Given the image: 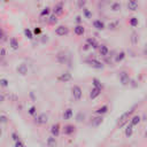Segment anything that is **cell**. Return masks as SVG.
<instances>
[{
	"label": "cell",
	"mask_w": 147,
	"mask_h": 147,
	"mask_svg": "<svg viewBox=\"0 0 147 147\" xmlns=\"http://www.w3.org/2000/svg\"><path fill=\"white\" fill-rule=\"evenodd\" d=\"M133 111H134V107H133L132 109H130V110H127V111L123 113V114H122V115L118 117V119H117L116 127L121 129V127L125 126V125L129 123V119L131 118V115H132V113H133Z\"/></svg>",
	"instance_id": "obj_1"
},
{
	"label": "cell",
	"mask_w": 147,
	"mask_h": 147,
	"mask_svg": "<svg viewBox=\"0 0 147 147\" xmlns=\"http://www.w3.org/2000/svg\"><path fill=\"white\" fill-rule=\"evenodd\" d=\"M85 63H86L88 67H91V68H93V69H98V70H101V69L105 68L103 62L99 61V60L95 59V57H88V59H86V60H85Z\"/></svg>",
	"instance_id": "obj_2"
},
{
	"label": "cell",
	"mask_w": 147,
	"mask_h": 147,
	"mask_svg": "<svg viewBox=\"0 0 147 147\" xmlns=\"http://www.w3.org/2000/svg\"><path fill=\"white\" fill-rule=\"evenodd\" d=\"M118 79H119L121 85H123V86H127L131 84V77H130L129 72L125 70H123L118 74Z\"/></svg>",
	"instance_id": "obj_3"
},
{
	"label": "cell",
	"mask_w": 147,
	"mask_h": 147,
	"mask_svg": "<svg viewBox=\"0 0 147 147\" xmlns=\"http://www.w3.org/2000/svg\"><path fill=\"white\" fill-rule=\"evenodd\" d=\"M71 96L75 101H79L83 96V90L79 85H74L71 87Z\"/></svg>",
	"instance_id": "obj_4"
},
{
	"label": "cell",
	"mask_w": 147,
	"mask_h": 147,
	"mask_svg": "<svg viewBox=\"0 0 147 147\" xmlns=\"http://www.w3.org/2000/svg\"><path fill=\"white\" fill-rule=\"evenodd\" d=\"M34 123L37 125H45V124H47L48 123V116H47V114L41 113L38 116H36L34 117Z\"/></svg>",
	"instance_id": "obj_5"
},
{
	"label": "cell",
	"mask_w": 147,
	"mask_h": 147,
	"mask_svg": "<svg viewBox=\"0 0 147 147\" xmlns=\"http://www.w3.org/2000/svg\"><path fill=\"white\" fill-rule=\"evenodd\" d=\"M69 33V28L67 25H59L55 28V34L59 37H64Z\"/></svg>",
	"instance_id": "obj_6"
},
{
	"label": "cell",
	"mask_w": 147,
	"mask_h": 147,
	"mask_svg": "<svg viewBox=\"0 0 147 147\" xmlns=\"http://www.w3.org/2000/svg\"><path fill=\"white\" fill-rule=\"evenodd\" d=\"M72 79V75L69 71H64L62 74H60V76H57V80L61 83H68Z\"/></svg>",
	"instance_id": "obj_7"
},
{
	"label": "cell",
	"mask_w": 147,
	"mask_h": 147,
	"mask_svg": "<svg viewBox=\"0 0 147 147\" xmlns=\"http://www.w3.org/2000/svg\"><path fill=\"white\" fill-rule=\"evenodd\" d=\"M56 61L60 64H67V62H68V55H67V53L63 52V51L59 52L56 54Z\"/></svg>",
	"instance_id": "obj_8"
},
{
	"label": "cell",
	"mask_w": 147,
	"mask_h": 147,
	"mask_svg": "<svg viewBox=\"0 0 147 147\" xmlns=\"http://www.w3.org/2000/svg\"><path fill=\"white\" fill-rule=\"evenodd\" d=\"M16 71H17L18 75H21V76H25V75H28V72H29V68H28L26 63L22 62V63H20V64L17 65Z\"/></svg>",
	"instance_id": "obj_9"
},
{
	"label": "cell",
	"mask_w": 147,
	"mask_h": 147,
	"mask_svg": "<svg viewBox=\"0 0 147 147\" xmlns=\"http://www.w3.org/2000/svg\"><path fill=\"white\" fill-rule=\"evenodd\" d=\"M52 10H53V13H54L55 15H57V16L62 15L63 11H64V5H63V2H57V3H55V6L53 7Z\"/></svg>",
	"instance_id": "obj_10"
},
{
	"label": "cell",
	"mask_w": 147,
	"mask_h": 147,
	"mask_svg": "<svg viewBox=\"0 0 147 147\" xmlns=\"http://www.w3.org/2000/svg\"><path fill=\"white\" fill-rule=\"evenodd\" d=\"M62 131H63V133L65 136H71V134H74L76 132V126L74 124H67V125L63 126Z\"/></svg>",
	"instance_id": "obj_11"
},
{
	"label": "cell",
	"mask_w": 147,
	"mask_h": 147,
	"mask_svg": "<svg viewBox=\"0 0 147 147\" xmlns=\"http://www.w3.org/2000/svg\"><path fill=\"white\" fill-rule=\"evenodd\" d=\"M92 25H93V28H94L95 30H98V31H103V30L106 29V24H105V22H102L101 20H94V21L92 22Z\"/></svg>",
	"instance_id": "obj_12"
},
{
	"label": "cell",
	"mask_w": 147,
	"mask_h": 147,
	"mask_svg": "<svg viewBox=\"0 0 147 147\" xmlns=\"http://www.w3.org/2000/svg\"><path fill=\"white\" fill-rule=\"evenodd\" d=\"M125 57H126L125 51H119V52L116 53V55H114V62L115 63H121L122 61H124Z\"/></svg>",
	"instance_id": "obj_13"
},
{
	"label": "cell",
	"mask_w": 147,
	"mask_h": 147,
	"mask_svg": "<svg viewBox=\"0 0 147 147\" xmlns=\"http://www.w3.org/2000/svg\"><path fill=\"white\" fill-rule=\"evenodd\" d=\"M102 123H103V117H102V115H95V116L92 118V121H91V125L94 126V127H98V126L101 125Z\"/></svg>",
	"instance_id": "obj_14"
},
{
	"label": "cell",
	"mask_w": 147,
	"mask_h": 147,
	"mask_svg": "<svg viewBox=\"0 0 147 147\" xmlns=\"http://www.w3.org/2000/svg\"><path fill=\"white\" fill-rule=\"evenodd\" d=\"M101 92H102V90H101V88H98V87L93 86V87L91 88V91H90V99H91V100L96 99V98L101 94Z\"/></svg>",
	"instance_id": "obj_15"
},
{
	"label": "cell",
	"mask_w": 147,
	"mask_h": 147,
	"mask_svg": "<svg viewBox=\"0 0 147 147\" xmlns=\"http://www.w3.org/2000/svg\"><path fill=\"white\" fill-rule=\"evenodd\" d=\"M139 8V1L138 0H129L127 1V9L130 11H136Z\"/></svg>",
	"instance_id": "obj_16"
},
{
	"label": "cell",
	"mask_w": 147,
	"mask_h": 147,
	"mask_svg": "<svg viewBox=\"0 0 147 147\" xmlns=\"http://www.w3.org/2000/svg\"><path fill=\"white\" fill-rule=\"evenodd\" d=\"M74 33H75L76 36H78V37L83 36V34L85 33V28H84V25H83V24H76V25L74 26Z\"/></svg>",
	"instance_id": "obj_17"
},
{
	"label": "cell",
	"mask_w": 147,
	"mask_h": 147,
	"mask_svg": "<svg viewBox=\"0 0 147 147\" xmlns=\"http://www.w3.org/2000/svg\"><path fill=\"white\" fill-rule=\"evenodd\" d=\"M60 133H61V126H60V124L59 123H55V124H53L52 126H51V134H53L54 137H59L60 136Z\"/></svg>",
	"instance_id": "obj_18"
},
{
	"label": "cell",
	"mask_w": 147,
	"mask_h": 147,
	"mask_svg": "<svg viewBox=\"0 0 147 147\" xmlns=\"http://www.w3.org/2000/svg\"><path fill=\"white\" fill-rule=\"evenodd\" d=\"M86 42L91 46V48H93V49H98L99 48V46H100V44L98 42V40L94 38V37H88L87 39H86Z\"/></svg>",
	"instance_id": "obj_19"
},
{
	"label": "cell",
	"mask_w": 147,
	"mask_h": 147,
	"mask_svg": "<svg viewBox=\"0 0 147 147\" xmlns=\"http://www.w3.org/2000/svg\"><path fill=\"white\" fill-rule=\"evenodd\" d=\"M62 117H63L64 121L71 119V118L74 117V110H72V108H67V109H64V110H63V114H62Z\"/></svg>",
	"instance_id": "obj_20"
},
{
	"label": "cell",
	"mask_w": 147,
	"mask_h": 147,
	"mask_svg": "<svg viewBox=\"0 0 147 147\" xmlns=\"http://www.w3.org/2000/svg\"><path fill=\"white\" fill-rule=\"evenodd\" d=\"M99 53H100V55L101 56H103V57H107L108 55H109V48H108V46L107 45H105V44H102V45H100L99 46Z\"/></svg>",
	"instance_id": "obj_21"
},
{
	"label": "cell",
	"mask_w": 147,
	"mask_h": 147,
	"mask_svg": "<svg viewBox=\"0 0 147 147\" xmlns=\"http://www.w3.org/2000/svg\"><path fill=\"white\" fill-rule=\"evenodd\" d=\"M108 110H109V107H108V105H102V106H100L99 108H96V110L94 111V114L95 115H105V114H107L108 113Z\"/></svg>",
	"instance_id": "obj_22"
},
{
	"label": "cell",
	"mask_w": 147,
	"mask_h": 147,
	"mask_svg": "<svg viewBox=\"0 0 147 147\" xmlns=\"http://www.w3.org/2000/svg\"><path fill=\"white\" fill-rule=\"evenodd\" d=\"M133 125L131 124V123H127L126 125H125V130H124V134H125V137L126 138H130V137H132V134H133Z\"/></svg>",
	"instance_id": "obj_23"
},
{
	"label": "cell",
	"mask_w": 147,
	"mask_h": 147,
	"mask_svg": "<svg viewBox=\"0 0 147 147\" xmlns=\"http://www.w3.org/2000/svg\"><path fill=\"white\" fill-rule=\"evenodd\" d=\"M130 42H131V45H133V46L138 45V42H139V34H138V32L133 31V32L130 34Z\"/></svg>",
	"instance_id": "obj_24"
},
{
	"label": "cell",
	"mask_w": 147,
	"mask_h": 147,
	"mask_svg": "<svg viewBox=\"0 0 147 147\" xmlns=\"http://www.w3.org/2000/svg\"><path fill=\"white\" fill-rule=\"evenodd\" d=\"M9 46H10V48H11V49L17 51V49H18V47H20L18 40H17L15 37H11V38L9 39Z\"/></svg>",
	"instance_id": "obj_25"
},
{
	"label": "cell",
	"mask_w": 147,
	"mask_h": 147,
	"mask_svg": "<svg viewBox=\"0 0 147 147\" xmlns=\"http://www.w3.org/2000/svg\"><path fill=\"white\" fill-rule=\"evenodd\" d=\"M55 138H56V137H54L53 134H51V136L47 138V140H46V145H47L48 147H55V146L57 145V141H56Z\"/></svg>",
	"instance_id": "obj_26"
},
{
	"label": "cell",
	"mask_w": 147,
	"mask_h": 147,
	"mask_svg": "<svg viewBox=\"0 0 147 147\" xmlns=\"http://www.w3.org/2000/svg\"><path fill=\"white\" fill-rule=\"evenodd\" d=\"M121 9H122V5H121V2L115 1V2H111V3H110V10H111V11L117 13V11H119Z\"/></svg>",
	"instance_id": "obj_27"
},
{
	"label": "cell",
	"mask_w": 147,
	"mask_h": 147,
	"mask_svg": "<svg viewBox=\"0 0 147 147\" xmlns=\"http://www.w3.org/2000/svg\"><path fill=\"white\" fill-rule=\"evenodd\" d=\"M23 33H24V37H26L29 40H32V39H33V36H34L33 30H31V29H29V28H25V29L23 30Z\"/></svg>",
	"instance_id": "obj_28"
},
{
	"label": "cell",
	"mask_w": 147,
	"mask_h": 147,
	"mask_svg": "<svg viewBox=\"0 0 147 147\" xmlns=\"http://www.w3.org/2000/svg\"><path fill=\"white\" fill-rule=\"evenodd\" d=\"M140 122H141V117H140L139 115H133V116L130 118V123H131L133 126H137Z\"/></svg>",
	"instance_id": "obj_29"
},
{
	"label": "cell",
	"mask_w": 147,
	"mask_h": 147,
	"mask_svg": "<svg viewBox=\"0 0 147 147\" xmlns=\"http://www.w3.org/2000/svg\"><path fill=\"white\" fill-rule=\"evenodd\" d=\"M92 85L95 86V87H98V88H101V90H103V87H105L103 84L101 83V80L99 78H96V77L92 78Z\"/></svg>",
	"instance_id": "obj_30"
},
{
	"label": "cell",
	"mask_w": 147,
	"mask_h": 147,
	"mask_svg": "<svg viewBox=\"0 0 147 147\" xmlns=\"http://www.w3.org/2000/svg\"><path fill=\"white\" fill-rule=\"evenodd\" d=\"M129 24H130L131 28H137V26L139 25V20H138V17H136V16L130 17V20H129Z\"/></svg>",
	"instance_id": "obj_31"
},
{
	"label": "cell",
	"mask_w": 147,
	"mask_h": 147,
	"mask_svg": "<svg viewBox=\"0 0 147 147\" xmlns=\"http://www.w3.org/2000/svg\"><path fill=\"white\" fill-rule=\"evenodd\" d=\"M119 28V22L116 20V21H113V22H110L109 24H108V29L109 30H111V31H114V30H117Z\"/></svg>",
	"instance_id": "obj_32"
},
{
	"label": "cell",
	"mask_w": 147,
	"mask_h": 147,
	"mask_svg": "<svg viewBox=\"0 0 147 147\" xmlns=\"http://www.w3.org/2000/svg\"><path fill=\"white\" fill-rule=\"evenodd\" d=\"M82 10H83V16H84L86 20H91V18H92V11H91L88 8L84 7Z\"/></svg>",
	"instance_id": "obj_33"
},
{
	"label": "cell",
	"mask_w": 147,
	"mask_h": 147,
	"mask_svg": "<svg viewBox=\"0 0 147 147\" xmlns=\"http://www.w3.org/2000/svg\"><path fill=\"white\" fill-rule=\"evenodd\" d=\"M57 21H59V20H57V15H55L54 13L48 16V23H49V24H53V25H54V24L57 23Z\"/></svg>",
	"instance_id": "obj_34"
},
{
	"label": "cell",
	"mask_w": 147,
	"mask_h": 147,
	"mask_svg": "<svg viewBox=\"0 0 147 147\" xmlns=\"http://www.w3.org/2000/svg\"><path fill=\"white\" fill-rule=\"evenodd\" d=\"M85 118H86V115L84 114V113H78L77 115H76V122L77 123H82V122H84L85 121Z\"/></svg>",
	"instance_id": "obj_35"
},
{
	"label": "cell",
	"mask_w": 147,
	"mask_h": 147,
	"mask_svg": "<svg viewBox=\"0 0 147 147\" xmlns=\"http://www.w3.org/2000/svg\"><path fill=\"white\" fill-rule=\"evenodd\" d=\"M51 8L49 7H45L41 11H40V17H46V16H49V14H51Z\"/></svg>",
	"instance_id": "obj_36"
},
{
	"label": "cell",
	"mask_w": 147,
	"mask_h": 147,
	"mask_svg": "<svg viewBox=\"0 0 147 147\" xmlns=\"http://www.w3.org/2000/svg\"><path fill=\"white\" fill-rule=\"evenodd\" d=\"M28 114L30 116H36L37 115V107L36 106H31L29 109H28Z\"/></svg>",
	"instance_id": "obj_37"
},
{
	"label": "cell",
	"mask_w": 147,
	"mask_h": 147,
	"mask_svg": "<svg viewBox=\"0 0 147 147\" xmlns=\"http://www.w3.org/2000/svg\"><path fill=\"white\" fill-rule=\"evenodd\" d=\"M0 85L2 87H7V86H9V80L7 78H1L0 79Z\"/></svg>",
	"instance_id": "obj_38"
},
{
	"label": "cell",
	"mask_w": 147,
	"mask_h": 147,
	"mask_svg": "<svg viewBox=\"0 0 147 147\" xmlns=\"http://www.w3.org/2000/svg\"><path fill=\"white\" fill-rule=\"evenodd\" d=\"M10 137H11V139H13L14 141H17V140H20V136H18L16 132H11Z\"/></svg>",
	"instance_id": "obj_39"
},
{
	"label": "cell",
	"mask_w": 147,
	"mask_h": 147,
	"mask_svg": "<svg viewBox=\"0 0 147 147\" xmlns=\"http://www.w3.org/2000/svg\"><path fill=\"white\" fill-rule=\"evenodd\" d=\"M83 17H84V16H80V15H77V16H76V18H75V21H76V23H77V24H82V23H83Z\"/></svg>",
	"instance_id": "obj_40"
},
{
	"label": "cell",
	"mask_w": 147,
	"mask_h": 147,
	"mask_svg": "<svg viewBox=\"0 0 147 147\" xmlns=\"http://www.w3.org/2000/svg\"><path fill=\"white\" fill-rule=\"evenodd\" d=\"M77 3H78V7H79L80 9H83V8L85 7L86 1H85V0H78V1H77Z\"/></svg>",
	"instance_id": "obj_41"
},
{
	"label": "cell",
	"mask_w": 147,
	"mask_h": 147,
	"mask_svg": "<svg viewBox=\"0 0 147 147\" xmlns=\"http://www.w3.org/2000/svg\"><path fill=\"white\" fill-rule=\"evenodd\" d=\"M33 33H34L36 36H39V34H41V29H40V28H38V26H36V28L33 29Z\"/></svg>",
	"instance_id": "obj_42"
},
{
	"label": "cell",
	"mask_w": 147,
	"mask_h": 147,
	"mask_svg": "<svg viewBox=\"0 0 147 147\" xmlns=\"http://www.w3.org/2000/svg\"><path fill=\"white\" fill-rule=\"evenodd\" d=\"M15 147H24V142L21 140H17L15 141Z\"/></svg>",
	"instance_id": "obj_43"
},
{
	"label": "cell",
	"mask_w": 147,
	"mask_h": 147,
	"mask_svg": "<svg viewBox=\"0 0 147 147\" xmlns=\"http://www.w3.org/2000/svg\"><path fill=\"white\" fill-rule=\"evenodd\" d=\"M0 55H1V60H3V59L6 57V49H5L3 47L1 48V54H0Z\"/></svg>",
	"instance_id": "obj_44"
},
{
	"label": "cell",
	"mask_w": 147,
	"mask_h": 147,
	"mask_svg": "<svg viewBox=\"0 0 147 147\" xmlns=\"http://www.w3.org/2000/svg\"><path fill=\"white\" fill-rule=\"evenodd\" d=\"M0 118H1V123H2V124L7 123V117H6L5 115H1V117H0Z\"/></svg>",
	"instance_id": "obj_45"
},
{
	"label": "cell",
	"mask_w": 147,
	"mask_h": 147,
	"mask_svg": "<svg viewBox=\"0 0 147 147\" xmlns=\"http://www.w3.org/2000/svg\"><path fill=\"white\" fill-rule=\"evenodd\" d=\"M142 54H144V55L147 57V44L144 46V49H142Z\"/></svg>",
	"instance_id": "obj_46"
},
{
	"label": "cell",
	"mask_w": 147,
	"mask_h": 147,
	"mask_svg": "<svg viewBox=\"0 0 147 147\" xmlns=\"http://www.w3.org/2000/svg\"><path fill=\"white\" fill-rule=\"evenodd\" d=\"M90 48H91V46H90L87 42H86V44L84 45V47H83V49H84V51H87V49H90Z\"/></svg>",
	"instance_id": "obj_47"
},
{
	"label": "cell",
	"mask_w": 147,
	"mask_h": 147,
	"mask_svg": "<svg viewBox=\"0 0 147 147\" xmlns=\"http://www.w3.org/2000/svg\"><path fill=\"white\" fill-rule=\"evenodd\" d=\"M48 36H42V42H46V41H48V38H47Z\"/></svg>",
	"instance_id": "obj_48"
},
{
	"label": "cell",
	"mask_w": 147,
	"mask_h": 147,
	"mask_svg": "<svg viewBox=\"0 0 147 147\" xmlns=\"http://www.w3.org/2000/svg\"><path fill=\"white\" fill-rule=\"evenodd\" d=\"M0 101H1V102H3V101H5V95H3V94H1V95H0Z\"/></svg>",
	"instance_id": "obj_49"
},
{
	"label": "cell",
	"mask_w": 147,
	"mask_h": 147,
	"mask_svg": "<svg viewBox=\"0 0 147 147\" xmlns=\"http://www.w3.org/2000/svg\"><path fill=\"white\" fill-rule=\"evenodd\" d=\"M145 138H147V130H146V132H145Z\"/></svg>",
	"instance_id": "obj_50"
}]
</instances>
